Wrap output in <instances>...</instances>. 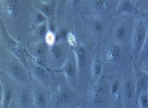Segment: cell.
Here are the masks:
<instances>
[{
    "mask_svg": "<svg viewBox=\"0 0 148 108\" xmlns=\"http://www.w3.org/2000/svg\"><path fill=\"white\" fill-rule=\"evenodd\" d=\"M133 69H134V82L136 86V93L137 98L139 94L143 91H146L148 84V72L139 67L135 62L132 61Z\"/></svg>",
    "mask_w": 148,
    "mask_h": 108,
    "instance_id": "21",
    "label": "cell"
},
{
    "mask_svg": "<svg viewBox=\"0 0 148 108\" xmlns=\"http://www.w3.org/2000/svg\"><path fill=\"white\" fill-rule=\"evenodd\" d=\"M66 41L69 43V45L71 47V48H74L75 45L78 43V39L77 38L76 35H75V32L73 30H71L68 34L67 38H66Z\"/></svg>",
    "mask_w": 148,
    "mask_h": 108,
    "instance_id": "29",
    "label": "cell"
},
{
    "mask_svg": "<svg viewBox=\"0 0 148 108\" xmlns=\"http://www.w3.org/2000/svg\"><path fill=\"white\" fill-rule=\"evenodd\" d=\"M48 19L42 13L33 8L32 14H31V24L32 26H37L47 23Z\"/></svg>",
    "mask_w": 148,
    "mask_h": 108,
    "instance_id": "26",
    "label": "cell"
},
{
    "mask_svg": "<svg viewBox=\"0 0 148 108\" xmlns=\"http://www.w3.org/2000/svg\"><path fill=\"white\" fill-rule=\"evenodd\" d=\"M48 30H49V29H48V22L42 25H40L32 26L31 28L27 44L44 41L45 35H46Z\"/></svg>",
    "mask_w": 148,
    "mask_h": 108,
    "instance_id": "22",
    "label": "cell"
},
{
    "mask_svg": "<svg viewBox=\"0 0 148 108\" xmlns=\"http://www.w3.org/2000/svg\"><path fill=\"white\" fill-rule=\"evenodd\" d=\"M16 82L4 72L0 75V108H10L14 98Z\"/></svg>",
    "mask_w": 148,
    "mask_h": 108,
    "instance_id": "12",
    "label": "cell"
},
{
    "mask_svg": "<svg viewBox=\"0 0 148 108\" xmlns=\"http://www.w3.org/2000/svg\"><path fill=\"white\" fill-rule=\"evenodd\" d=\"M134 26L128 20H121L118 21L113 25L112 29V35L114 41L119 43L121 44H125L129 41H131Z\"/></svg>",
    "mask_w": 148,
    "mask_h": 108,
    "instance_id": "17",
    "label": "cell"
},
{
    "mask_svg": "<svg viewBox=\"0 0 148 108\" xmlns=\"http://www.w3.org/2000/svg\"><path fill=\"white\" fill-rule=\"evenodd\" d=\"M90 32L97 39L102 38L105 30V22L101 19L94 17L89 23Z\"/></svg>",
    "mask_w": 148,
    "mask_h": 108,
    "instance_id": "24",
    "label": "cell"
},
{
    "mask_svg": "<svg viewBox=\"0 0 148 108\" xmlns=\"http://www.w3.org/2000/svg\"><path fill=\"white\" fill-rule=\"evenodd\" d=\"M27 69L31 78L46 89H49L53 79V72L48 68L38 64L28 58Z\"/></svg>",
    "mask_w": 148,
    "mask_h": 108,
    "instance_id": "13",
    "label": "cell"
},
{
    "mask_svg": "<svg viewBox=\"0 0 148 108\" xmlns=\"http://www.w3.org/2000/svg\"><path fill=\"white\" fill-rule=\"evenodd\" d=\"M58 1L54 0H39L32 1V7L35 10L40 12L48 20H56L57 12Z\"/></svg>",
    "mask_w": 148,
    "mask_h": 108,
    "instance_id": "19",
    "label": "cell"
},
{
    "mask_svg": "<svg viewBox=\"0 0 148 108\" xmlns=\"http://www.w3.org/2000/svg\"><path fill=\"white\" fill-rule=\"evenodd\" d=\"M10 108H17V107H16V105H14V102H13V101H12V103L11 107H10Z\"/></svg>",
    "mask_w": 148,
    "mask_h": 108,
    "instance_id": "32",
    "label": "cell"
},
{
    "mask_svg": "<svg viewBox=\"0 0 148 108\" xmlns=\"http://www.w3.org/2000/svg\"><path fill=\"white\" fill-rule=\"evenodd\" d=\"M88 8L92 13H94L96 17L103 19L106 17L115 16L116 5H114L115 1L110 0H91L88 1ZM104 21V20H103Z\"/></svg>",
    "mask_w": 148,
    "mask_h": 108,
    "instance_id": "15",
    "label": "cell"
},
{
    "mask_svg": "<svg viewBox=\"0 0 148 108\" xmlns=\"http://www.w3.org/2000/svg\"><path fill=\"white\" fill-rule=\"evenodd\" d=\"M112 108H124L123 102L121 98L120 93L116 95L112 96Z\"/></svg>",
    "mask_w": 148,
    "mask_h": 108,
    "instance_id": "30",
    "label": "cell"
},
{
    "mask_svg": "<svg viewBox=\"0 0 148 108\" xmlns=\"http://www.w3.org/2000/svg\"><path fill=\"white\" fill-rule=\"evenodd\" d=\"M0 56L1 72L17 84L29 85L32 78L27 68L15 56L4 50H1Z\"/></svg>",
    "mask_w": 148,
    "mask_h": 108,
    "instance_id": "6",
    "label": "cell"
},
{
    "mask_svg": "<svg viewBox=\"0 0 148 108\" xmlns=\"http://www.w3.org/2000/svg\"><path fill=\"white\" fill-rule=\"evenodd\" d=\"M29 86L33 94L35 108H48L49 102L48 89L32 79H31Z\"/></svg>",
    "mask_w": 148,
    "mask_h": 108,
    "instance_id": "18",
    "label": "cell"
},
{
    "mask_svg": "<svg viewBox=\"0 0 148 108\" xmlns=\"http://www.w3.org/2000/svg\"><path fill=\"white\" fill-rule=\"evenodd\" d=\"M135 12V6L134 2L130 0H119L117 1L115 12V16H122L124 14H133Z\"/></svg>",
    "mask_w": 148,
    "mask_h": 108,
    "instance_id": "23",
    "label": "cell"
},
{
    "mask_svg": "<svg viewBox=\"0 0 148 108\" xmlns=\"http://www.w3.org/2000/svg\"><path fill=\"white\" fill-rule=\"evenodd\" d=\"M52 72L63 74L70 88L78 92V84H79V72H78L76 58L73 50L71 51L69 58L63 67L59 70Z\"/></svg>",
    "mask_w": 148,
    "mask_h": 108,
    "instance_id": "11",
    "label": "cell"
},
{
    "mask_svg": "<svg viewBox=\"0 0 148 108\" xmlns=\"http://www.w3.org/2000/svg\"><path fill=\"white\" fill-rule=\"evenodd\" d=\"M147 22V30H148V21ZM136 64L140 67L141 69H144L145 71L148 72V30H147V35L146 41L145 42L143 48L140 52V56L138 58L136 61Z\"/></svg>",
    "mask_w": 148,
    "mask_h": 108,
    "instance_id": "25",
    "label": "cell"
},
{
    "mask_svg": "<svg viewBox=\"0 0 148 108\" xmlns=\"http://www.w3.org/2000/svg\"><path fill=\"white\" fill-rule=\"evenodd\" d=\"M48 48L49 46L44 41L29 43L25 47L28 58L38 64L45 67H46L45 59Z\"/></svg>",
    "mask_w": 148,
    "mask_h": 108,
    "instance_id": "16",
    "label": "cell"
},
{
    "mask_svg": "<svg viewBox=\"0 0 148 108\" xmlns=\"http://www.w3.org/2000/svg\"><path fill=\"white\" fill-rule=\"evenodd\" d=\"M147 94H148V84H147Z\"/></svg>",
    "mask_w": 148,
    "mask_h": 108,
    "instance_id": "33",
    "label": "cell"
},
{
    "mask_svg": "<svg viewBox=\"0 0 148 108\" xmlns=\"http://www.w3.org/2000/svg\"><path fill=\"white\" fill-rule=\"evenodd\" d=\"M120 96L124 108H135L137 105L132 62L124 69L120 76Z\"/></svg>",
    "mask_w": 148,
    "mask_h": 108,
    "instance_id": "7",
    "label": "cell"
},
{
    "mask_svg": "<svg viewBox=\"0 0 148 108\" xmlns=\"http://www.w3.org/2000/svg\"><path fill=\"white\" fill-rule=\"evenodd\" d=\"M76 58L79 72V84L78 93L84 97L86 95L91 86V62L93 54L84 41H79L74 48H72Z\"/></svg>",
    "mask_w": 148,
    "mask_h": 108,
    "instance_id": "4",
    "label": "cell"
},
{
    "mask_svg": "<svg viewBox=\"0 0 148 108\" xmlns=\"http://www.w3.org/2000/svg\"><path fill=\"white\" fill-rule=\"evenodd\" d=\"M137 105L139 108H148V94L147 90L139 94L137 98Z\"/></svg>",
    "mask_w": 148,
    "mask_h": 108,
    "instance_id": "27",
    "label": "cell"
},
{
    "mask_svg": "<svg viewBox=\"0 0 148 108\" xmlns=\"http://www.w3.org/2000/svg\"><path fill=\"white\" fill-rule=\"evenodd\" d=\"M101 52L103 63V74L110 79H119L124 69L129 64L125 63L127 59V51L124 44L116 41H112L105 45Z\"/></svg>",
    "mask_w": 148,
    "mask_h": 108,
    "instance_id": "3",
    "label": "cell"
},
{
    "mask_svg": "<svg viewBox=\"0 0 148 108\" xmlns=\"http://www.w3.org/2000/svg\"><path fill=\"white\" fill-rule=\"evenodd\" d=\"M45 43H46L47 45L48 46H52L53 45H54L57 41H56V32H52V31L48 30L47 32L46 35L45 37V40H44Z\"/></svg>",
    "mask_w": 148,
    "mask_h": 108,
    "instance_id": "28",
    "label": "cell"
},
{
    "mask_svg": "<svg viewBox=\"0 0 148 108\" xmlns=\"http://www.w3.org/2000/svg\"><path fill=\"white\" fill-rule=\"evenodd\" d=\"M103 75V63L100 50L96 48L91 62V82L94 84Z\"/></svg>",
    "mask_w": 148,
    "mask_h": 108,
    "instance_id": "20",
    "label": "cell"
},
{
    "mask_svg": "<svg viewBox=\"0 0 148 108\" xmlns=\"http://www.w3.org/2000/svg\"><path fill=\"white\" fill-rule=\"evenodd\" d=\"M49 102L48 108H75L81 102V97L71 89L64 76L53 72V79L48 89Z\"/></svg>",
    "mask_w": 148,
    "mask_h": 108,
    "instance_id": "2",
    "label": "cell"
},
{
    "mask_svg": "<svg viewBox=\"0 0 148 108\" xmlns=\"http://www.w3.org/2000/svg\"><path fill=\"white\" fill-rule=\"evenodd\" d=\"M72 48L67 41H58L50 46L45 56V66L51 72L59 70L67 61Z\"/></svg>",
    "mask_w": 148,
    "mask_h": 108,
    "instance_id": "8",
    "label": "cell"
},
{
    "mask_svg": "<svg viewBox=\"0 0 148 108\" xmlns=\"http://www.w3.org/2000/svg\"><path fill=\"white\" fill-rule=\"evenodd\" d=\"M13 102L17 108H35L33 94L29 84L16 83Z\"/></svg>",
    "mask_w": 148,
    "mask_h": 108,
    "instance_id": "14",
    "label": "cell"
},
{
    "mask_svg": "<svg viewBox=\"0 0 148 108\" xmlns=\"http://www.w3.org/2000/svg\"><path fill=\"white\" fill-rule=\"evenodd\" d=\"M84 104L87 108H112L110 79L103 75L97 82L91 84Z\"/></svg>",
    "mask_w": 148,
    "mask_h": 108,
    "instance_id": "5",
    "label": "cell"
},
{
    "mask_svg": "<svg viewBox=\"0 0 148 108\" xmlns=\"http://www.w3.org/2000/svg\"><path fill=\"white\" fill-rule=\"evenodd\" d=\"M1 21L12 37L25 47L30 33L32 1L1 0Z\"/></svg>",
    "mask_w": 148,
    "mask_h": 108,
    "instance_id": "1",
    "label": "cell"
},
{
    "mask_svg": "<svg viewBox=\"0 0 148 108\" xmlns=\"http://www.w3.org/2000/svg\"><path fill=\"white\" fill-rule=\"evenodd\" d=\"M0 32H1V49L7 51L18 58L27 68L28 56L25 47L20 42L14 39L10 35L4 26V23H0Z\"/></svg>",
    "mask_w": 148,
    "mask_h": 108,
    "instance_id": "9",
    "label": "cell"
},
{
    "mask_svg": "<svg viewBox=\"0 0 148 108\" xmlns=\"http://www.w3.org/2000/svg\"><path fill=\"white\" fill-rule=\"evenodd\" d=\"M75 108H87V107H86V105L84 103H82V104L79 105L77 106V107H75Z\"/></svg>",
    "mask_w": 148,
    "mask_h": 108,
    "instance_id": "31",
    "label": "cell"
},
{
    "mask_svg": "<svg viewBox=\"0 0 148 108\" xmlns=\"http://www.w3.org/2000/svg\"><path fill=\"white\" fill-rule=\"evenodd\" d=\"M147 24L145 20L140 16L136 17L134 30L132 35L131 54L133 62H136L143 48L147 35Z\"/></svg>",
    "mask_w": 148,
    "mask_h": 108,
    "instance_id": "10",
    "label": "cell"
}]
</instances>
